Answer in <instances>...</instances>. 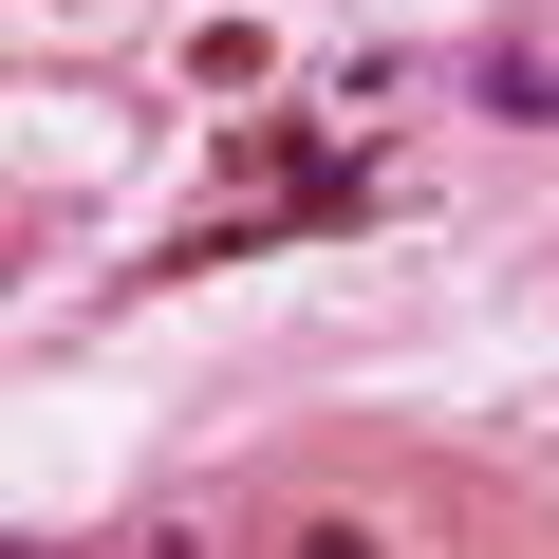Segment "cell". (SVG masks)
Wrapping results in <instances>:
<instances>
[{
    "label": "cell",
    "instance_id": "obj_1",
    "mask_svg": "<svg viewBox=\"0 0 559 559\" xmlns=\"http://www.w3.org/2000/svg\"><path fill=\"white\" fill-rule=\"evenodd\" d=\"M299 559H373V540H355V522H318V540H299Z\"/></svg>",
    "mask_w": 559,
    "mask_h": 559
}]
</instances>
